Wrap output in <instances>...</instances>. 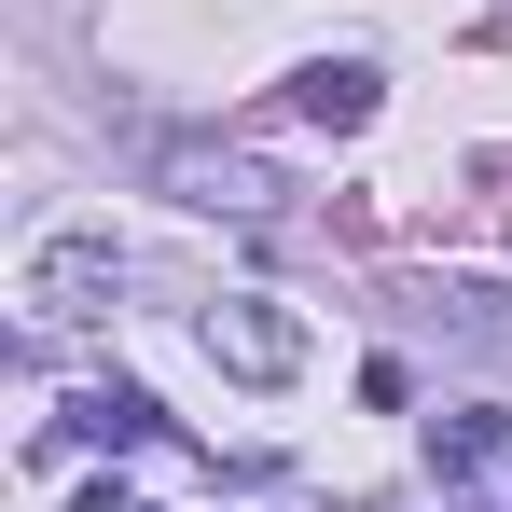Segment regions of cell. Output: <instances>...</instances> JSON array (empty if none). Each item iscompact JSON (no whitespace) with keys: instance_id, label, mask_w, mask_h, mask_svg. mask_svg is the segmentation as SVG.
Returning <instances> with one entry per match:
<instances>
[{"instance_id":"5b68a950","label":"cell","mask_w":512,"mask_h":512,"mask_svg":"<svg viewBox=\"0 0 512 512\" xmlns=\"http://www.w3.org/2000/svg\"><path fill=\"white\" fill-rule=\"evenodd\" d=\"M291 111H305V125H374V70H360V56H333V70H305V84H291Z\"/></svg>"},{"instance_id":"6da1fadb","label":"cell","mask_w":512,"mask_h":512,"mask_svg":"<svg viewBox=\"0 0 512 512\" xmlns=\"http://www.w3.org/2000/svg\"><path fill=\"white\" fill-rule=\"evenodd\" d=\"M194 346H208L236 388H291V374H305V319H291L277 291H222V305L194 319Z\"/></svg>"},{"instance_id":"7a4b0ae2","label":"cell","mask_w":512,"mask_h":512,"mask_svg":"<svg viewBox=\"0 0 512 512\" xmlns=\"http://www.w3.org/2000/svg\"><path fill=\"white\" fill-rule=\"evenodd\" d=\"M111 291H125L111 236H56V250H28V333H70V319H97Z\"/></svg>"},{"instance_id":"277c9868","label":"cell","mask_w":512,"mask_h":512,"mask_svg":"<svg viewBox=\"0 0 512 512\" xmlns=\"http://www.w3.org/2000/svg\"><path fill=\"white\" fill-rule=\"evenodd\" d=\"M485 457H512V416L499 402H457V416H429V471L457 485V471H485Z\"/></svg>"},{"instance_id":"3957f363","label":"cell","mask_w":512,"mask_h":512,"mask_svg":"<svg viewBox=\"0 0 512 512\" xmlns=\"http://www.w3.org/2000/svg\"><path fill=\"white\" fill-rule=\"evenodd\" d=\"M167 180L194 208H222V222H277V167H250V153H180Z\"/></svg>"},{"instance_id":"8992f818","label":"cell","mask_w":512,"mask_h":512,"mask_svg":"<svg viewBox=\"0 0 512 512\" xmlns=\"http://www.w3.org/2000/svg\"><path fill=\"white\" fill-rule=\"evenodd\" d=\"M70 429H84V443H167L153 388H84V402H70Z\"/></svg>"}]
</instances>
